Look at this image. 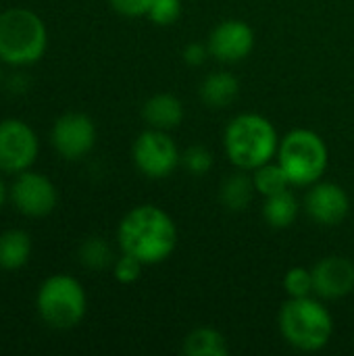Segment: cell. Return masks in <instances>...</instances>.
<instances>
[{"label":"cell","instance_id":"14","mask_svg":"<svg viewBox=\"0 0 354 356\" xmlns=\"http://www.w3.org/2000/svg\"><path fill=\"white\" fill-rule=\"evenodd\" d=\"M184 115H186L184 102L169 92L150 96L142 106V117L148 123V127L163 129V131H171L179 127V123L184 121Z\"/></svg>","mask_w":354,"mask_h":356},{"label":"cell","instance_id":"24","mask_svg":"<svg viewBox=\"0 0 354 356\" xmlns=\"http://www.w3.org/2000/svg\"><path fill=\"white\" fill-rule=\"evenodd\" d=\"M182 0H152V6L148 10V19L154 25H173L182 17Z\"/></svg>","mask_w":354,"mask_h":356},{"label":"cell","instance_id":"28","mask_svg":"<svg viewBox=\"0 0 354 356\" xmlns=\"http://www.w3.org/2000/svg\"><path fill=\"white\" fill-rule=\"evenodd\" d=\"M4 202H6V186H4V181L0 179V209L4 207Z\"/></svg>","mask_w":354,"mask_h":356},{"label":"cell","instance_id":"23","mask_svg":"<svg viewBox=\"0 0 354 356\" xmlns=\"http://www.w3.org/2000/svg\"><path fill=\"white\" fill-rule=\"evenodd\" d=\"M215 165V154L202 146V144H194L190 146L184 154H182V167L190 173V175H207Z\"/></svg>","mask_w":354,"mask_h":356},{"label":"cell","instance_id":"27","mask_svg":"<svg viewBox=\"0 0 354 356\" xmlns=\"http://www.w3.org/2000/svg\"><path fill=\"white\" fill-rule=\"evenodd\" d=\"M211 56L209 52V46L207 44H200V42H192L184 48V63L190 65V67H200L207 63V58Z\"/></svg>","mask_w":354,"mask_h":356},{"label":"cell","instance_id":"21","mask_svg":"<svg viewBox=\"0 0 354 356\" xmlns=\"http://www.w3.org/2000/svg\"><path fill=\"white\" fill-rule=\"evenodd\" d=\"M79 263L92 271H102L108 269L115 263V254L111 244L104 238H88L79 246Z\"/></svg>","mask_w":354,"mask_h":356},{"label":"cell","instance_id":"8","mask_svg":"<svg viewBox=\"0 0 354 356\" xmlns=\"http://www.w3.org/2000/svg\"><path fill=\"white\" fill-rule=\"evenodd\" d=\"M38 156V136L21 119L0 121V169L6 173L27 171Z\"/></svg>","mask_w":354,"mask_h":356},{"label":"cell","instance_id":"4","mask_svg":"<svg viewBox=\"0 0 354 356\" xmlns=\"http://www.w3.org/2000/svg\"><path fill=\"white\" fill-rule=\"evenodd\" d=\"M275 161L286 171L290 186L309 188L321 181L325 175L330 165V150L317 131L298 127L280 138Z\"/></svg>","mask_w":354,"mask_h":356},{"label":"cell","instance_id":"15","mask_svg":"<svg viewBox=\"0 0 354 356\" xmlns=\"http://www.w3.org/2000/svg\"><path fill=\"white\" fill-rule=\"evenodd\" d=\"M238 94H240V81L230 71L209 73L198 88V96L209 108H227L238 100Z\"/></svg>","mask_w":354,"mask_h":356},{"label":"cell","instance_id":"9","mask_svg":"<svg viewBox=\"0 0 354 356\" xmlns=\"http://www.w3.org/2000/svg\"><path fill=\"white\" fill-rule=\"evenodd\" d=\"M50 140L63 159L79 161L96 144V125L83 113H65L54 121Z\"/></svg>","mask_w":354,"mask_h":356},{"label":"cell","instance_id":"7","mask_svg":"<svg viewBox=\"0 0 354 356\" xmlns=\"http://www.w3.org/2000/svg\"><path fill=\"white\" fill-rule=\"evenodd\" d=\"M138 171L148 179H165L182 165V152L169 131L148 127L142 131L131 148Z\"/></svg>","mask_w":354,"mask_h":356},{"label":"cell","instance_id":"11","mask_svg":"<svg viewBox=\"0 0 354 356\" xmlns=\"http://www.w3.org/2000/svg\"><path fill=\"white\" fill-rule=\"evenodd\" d=\"M305 211L311 221L323 227L340 225L351 213L348 192L334 181H317L309 186L305 196Z\"/></svg>","mask_w":354,"mask_h":356},{"label":"cell","instance_id":"18","mask_svg":"<svg viewBox=\"0 0 354 356\" xmlns=\"http://www.w3.org/2000/svg\"><path fill=\"white\" fill-rule=\"evenodd\" d=\"M182 350L188 356H227L230 346L225 336L215 327H196L184 338Z\"/></svg>","mask_w":354,"mask_h":356},{"label":"cell","instance_id":"5","mask_svg":"<svg viewBox=\"0 0 354 356\" xmlns=\"http://www.w3.org/2000/svg\"><path fill=\"white\" fill-rule=\"evenodd\" d=\"M48 31L44 21L27 8H8L0 15V60L31 65L46 52Z\"/></svg>","mask_w":354,"mask_h":356},{"label":"cell","instance_id":"17","mask_svg":"<svg viewBox=\"0 0 354 356\" xmlns=\"http://www.w3.org/2000/svg\"><path fill=\"white\" fill-rule=\"evenodd\" d=\"M257 190L252 184V175H248V171H240L232 173L219 190V198L223 202V207L232 213H242L250 207L252 198H255Z\"/></svg>","mask_w":354,"mask_h":356},{"label":"cell","instance_id":"12","mask_svg":"<svg viewBox=\"0 0 354 356\" xmlns=\"http://www.w3.org/2000/svg\"><path fill=\"white\" fill-rule=\"evenodd\" d=\"M10 198L17 211L25 217H46L56 207V188L54 184L31 171H21L10 188Z\"/></svg>","mask_w":354,"mask_h":356},{"label":"cell","instance_id":"6","mask_svg":"<svg viewBox=\"0 0 354 356\" xmlns=\"http://www.w3.org/2000/svg\"><path fill=\"white\" fill-rule=\"evenodd\" d=\"M42 321L54 330H71L81 323L88 311V298L83 286L71 275L48 277L35 298Z\"/></svg>","mask_w":354,"mask_h":356},{"label":"cell","instance_id":"1","mask_svg":"<svg viewBox=\"0 0 354 356\" xmlns=\"http://www.w3.org/2000/svg\"><path fill=\"white\" fill-rule=\"evenodd\" d=\"M117 242L121 252L136 257L140 263L159 265L165 263L177 246V225L165 209L140 204L119 221Z\"/></svg>","mask_w":354,"mask_h":356},{"label":"cell","instance_id":"26","mask_svg":"<svg viewBox=\"0 0 354 356\" xmlns=\"http://www.w3.org/2000/svg\"><path fill=\"white\" fill-rule=\"evenodd\" d=\"M113 10L123 17H146L152 0H108Z\"/></svg>","mask_w":354,"mask_h":356},{"label":"cell","instance_id":"29","mask_svg":"<svg viewBox=\"0 0 354 356\" xmlns=\"http://www.w3.org/2000/svg\"><path fill=\"white\" fill-rule=\"evenodd\" d=\"M0 83H2V67H0Z\"/></svg>","mask_w":354,"mask_h":356},{"label":"cell","instance_id":"10","mask_svg":"<svg viewBox=\"0 0 354 356\" xmlns=\"http://www.w3.org/2000/svg\"><path fill=\"white\" fill-rule=\"evenodd\" d=\"M207 46L215 60L225 65H236L242 63L252 52L255 31L242 19H225L213 27Z\"/></svg>","mask_w":354,"mask_h":356},{"label":"cell","instance_id":"22","mask_svg":"<svg viewBox=\"0 0 354 356\" xmlns=\"http://www.w3.org/2000/svg\"><path fill=\"white\" fill-rule=\"evenodd\" d=\"M284 290L288 294V298H305V296H313L315 288H313V271L307 267H292L286 271L284 275Z\"/></svg>","mask_w":354,"mask_h":356},{"label":"cell","instance_id":"25","mask_svg":"<svg viewBox=\"0 0 354 356\" xmlns=\"http://www.w3.org/2000/svg\"><path fill=\"white\" fill-rule=\"evenodd\" d=\"M144 267H146V265L140 263L136 257L121 252V257L115 259V263H113V275H115V280H117L119 284H134V282L140 280Z\"/></svg>","mask_w":354,"mask_h":356},{"label":"cell","instance_id":"2","mask_svg":"<svg viewBox=\"0 0 354 356\" xmlns=\"http://www.w3.org/2000/svg\"><path fill=\"white\" fill-rule=\"evenodd\" d=\"M223 148L227 161L236 169L250 173L277 156L280 136L267 117L259 113H240L223 131Z\"/></svg>","mask_w":354,"mask_h":356},{"label":"cell","instance_id":"13","mask_svg":"<svg viewBox=\"0 0 354 356\" xmlns=\"http://www.w3.org/2000/svg\"><path fill=\"white\" fill-rule=\"evenodd\" d=\"M311 271L315 296L321 300H340L354 292V263L346 257H325Z\"/></svg>","mask_w":354,"mask_h":356},{"label":"cell","instance_id":"20","mask_svg":"<svg viewBox=\"0 0 354 356\" xmlns=\"http://www.w3.org/2000/svg\"><path fill=\"white\" fill-rule=\"evenodd\" d=\"M250 175H252V184H255L257 194H261L263 198L280 194V192L290 188L288 175H286V171L282 169V165L275 159L261 165V167H257L255 171H250Z\"/></svg>","mask_w":354,"mask_h":356},{"label":"cell","instance_id":"19","mask_svg":"<svg viewBox=\"0 0 354 356\" xmlns=\"http://www.w3.org/2000/svg\"><path fill=\"white\" fill-rule=\"evenodd\" d=\"M31 254V238L23 229H8L0 234V269L17 271Z\"/></svg>","mask_w":354,"mask_h":356},{"label":"cell","instance_id":"16","mask_svg":"<svg viewBox=\"0 0 354 356\" xmlns=\"http://www.w3.org/2000/svg\"><path fill=\"white\" fill-rule=\"evenodd\" d=\"M261 215L265 219V223L273 229H288L296 223L298 215H300V202L298 198L290 192L284 190L280 194L267 196L261 209Z\"/></svg>","mask_w":354,"mask_h":356},{"label":"cell","instance_id":"3","mask_svg":"<svg viewBox=\"0 0 354 356\" xmlns=\"http://www.w3.org/2000/svg\"><path fill=\"white\" fill-rule=\"evenodd\" d=\"M277 327L288 346L300 353H319L334 338V315L319 296L288 298L277 315Z\"/></svg>","mask_w":354,"mask_h":356}]
</instances>
